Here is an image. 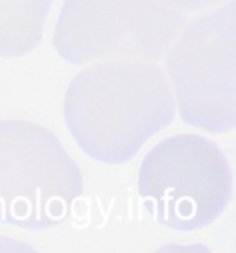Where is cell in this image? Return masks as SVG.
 <instances>
[{
    "instance_id": "8992f818",
    "label": "cell",
    "mask_w": 236,
    "mask_h": 253,
    "mask_svg": "<svg viewBox=\"0 0 236 253\" xmlns=\"http://www.w3.org/2000/svg\"><path fill=\"white\" fill-rule=\"evenodd\" d=\"M54 0H0V57L34 52L42 41Z\"/></svg>"
},
{
    "instance_id": "52a82bcc",
    "label": "cell",
    "mask_w": 236,
    "mask_h": 253,
    "mask_svg": "<svg viewBox=\"0 0 236 253\" xmlns=\"http://www.w3.org/2000/svg\"><path fill=\"white\" fill-rule=\"evenodd\" d=\"M162 2L183 17H190V15L201 13L205 9H210V7L222 6L227 0H162Z\"/></svg>"
},
{
    "instance_id": "7a4b0ae2",
    "label": "cell",
    "mask_w": 236,
    "mask_h": 253,
    "mask_svg": "<svg viewBox=\"0 0 236 253\" xmlns=\"http://www.w3.org/2000/svg\"><path fill=\"white\" fill-rule=\"evenodd\" d=\"M83 196V172L46 126L0 120V224L42 231Z\"/></svg>"
},
{
    "instance_id": "6da1fadb",
    "label": "cell",
    "mask_w": 236,
    "mask_h": 253,
    "mask_svg": "<svg viewBox=\"0 0 236 253\" xmlns=\"http://www.w3.org/2000/svg\"><path fill=\"white\" fill-rule=\"evenodd\" d=\"M63 109L78 146L105 165L131 161L175 117L166 74L139 59L89 63L70 80Z\"/></svg>"
},
{
    "instance_id": "277c9868",
    "label": "cell",
    "mask_w": 236,
    "mask_h": 253,
    "mask_svg": "<svg viewBox=\"0 0 236 253\" xmlns=\"http://www.w3.org/2000/svg\"><path fill=\"white\" fill-rule=\"evenodd\" d=\"M233 176L222 150L196 133H177L148 152L139 169V194L150 216L175 231H194L220 218Z\"/></svg>"
},
{
    "instance_id": "3957f363",
    "label": "cell",
    "mask_w": 236,
    "mask_h": 253,
    "mask_svg": "<svg viewBox=\"0 0 236 253\" xmlns=\"http://www.w3.org/2000/svg\"><path fill=\"white\" fill-rule=\"evenodd\" d=\"M235 6L187 17L166 50V82L175 111L187 124L210 133L235 126Z\"/></svg>"
},
{
    "instance_id": "5b68a950",
    "label": "cell",
    "mask_w": 236,
    "mask_h": 253,
    "mask_svg": "<svg viewBox=\"0 0 236 253\" xmlns=\"http://www.w3.org/2000/svg\"><path fill=\"white\" fill-rule=\"evenodd\" d=\"M185 19L162 0H65L52 41L72 65L157 61Z\"/></svg>"
}]
</instances>
